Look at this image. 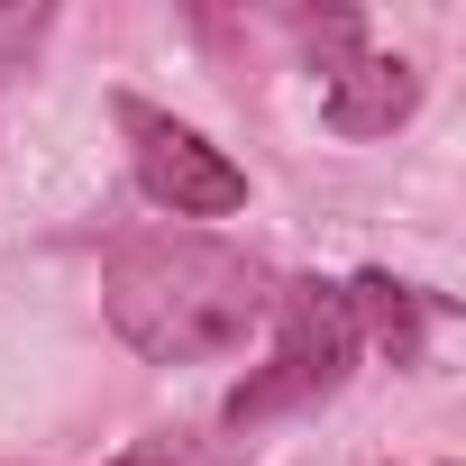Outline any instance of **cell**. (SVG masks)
Instances as JSON below:
<instances>
[{"mask_svg": "<svg viewBox=\"0 0 466 466\" xmlns=\"http://www.w3.org/2000/svg\"><path fill=\"white\" fill-rule=\"evenodd\" d=\"M110 329L156 357V366H192V357H228L248 348V329L275 311L266 275L219 248V238H128L110 257Z\"/></svg>", "mask_w": 466, "mask_h": 466, "instance_id": "obj_1", "label": "cell"}, {"mask_svg": "<svg viewBox=\"0 0 466 466\" xmlns=\"http://www.w3.org/2000/svg\"><path fill=\"white\" fill-rule=\"evenodd\" d=\"M275 329H284L275 339V366L228 393V430H257V420H275L293 402H320L357 366V311H348L339 284H284L275 293Z\"/></svg>", "mask_w": 466, "mask_h": 466, "instance_id": "obj_2", "label": "cell"}, {"mask_svg": "<svg viewBox=\"0 0 466 466\" xmlns=\"http://www.w3.org/2000/svg\"><path fill=\"white\" fill-rule=\"evenodd\" d=\"M119 128L137 147V183H147L156 210H174V219H228V210H248V174L228 165L210 137H192L183 119H165L147 101H119Z\"/></svg>", "mask_w": 466, "mask_h": 466, "instance_id": "obj_3", "label": "cell"}, {"mask_svg": "<svg viewBox=\"0 0 466 466\" xmlns=\"http://www.w3.org/2000/svg\"><path fill=\"white\" fill-rule=\"evenodd\" d=\"M411 110H420V83H411V65H393V56H348V65L329 74V101H320V119H329L339 137H393Z\"/></svg>", "mask_w": 466, "mask_h": 466, "instance_id": "obj_4", "label": "cell"}, {"mask_svg": "<svg viewBox=\"0 0 466 466\" xmlns=\"http://www.w3.org/2000/svg\"><path fill=\"white\" fill-rule=\"evenodd\" d=\"M348 311H357V339L375 329V339L393 348V366L420 357V293H411V284H393V275H357V284H348Z\"/></svg>", "mask_w": 466, "mask_h": 466, "instance_id": "obj_5", "label": "cell"}, {"mask_svg": "<svg viewBox=\"0 0 466 466\" xmlns=\"http://www.w3.org/2000/svg\"><path fill=\"white\" fill-rule=\"evenodd\" d=\"M110 466H219V457H201L192 439H137V448H119Z\"/></svg>", "mask_w": 466, "mask_h": 466, "instance_id": "obj_6", "label": "cell"}]
</instances>
